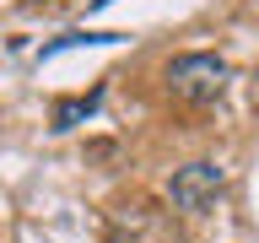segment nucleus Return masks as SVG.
Instances as JSON below:
<instances>
[{
    "mask_svg": "<svg viewBox=\"0 0 259 243\" xmlns=\"http://www.w3.org/2000/svg\"><path fill=\"white\" fill-rule=\"evenodd\" d=\"M232 81V65L210 49H194V54H178L167 60V92L184 97V103H216Z\"/></svg>",
    "mask_w": 259,
    "mask_h": 243,
    "instance_id": "nucleus-1",
    "label": "nucleus"
},
{
    "mask_svg": "<svg viewBox=\"0 0 259 243\" xmlns=\"http://www.w3.org/2000/svg\"><path fill=\"white\" fill-rule=\"evenodd\" d=\"M222 189H227V173L216 162H189V168H178V173L167 178V200H173L178 211H189V216L210 211Z\"/></svg>",
    "mask_w": 259,
    "mask_h": 243,
    "instance_id": "nucleus-2",
    "label": "nucleus"
},
{
    "mask_svg": "<svg viewBox=\"0 0 259 243\" xmlns=\"http://www.w3.org/2000/svg\"><path fill=\"white\" fill-rule=\"evenodd\" d=\"M97 108H103V87H87V92H76V97H60V103L49 108V130H54V135H70V130L87 125Z\"/></svg>",
    "mask_w": 259,
    "mask_h": 243,
    "instance_id": "nucleus-3",
    "label": "nucleus"
},
{
    "mask_svg": "<svg viewBox=\"0 0 259 243\" xmlns=\"http://www.w3.org/2000/svg\"><path fill=\"white\" fill-rule=\"evenodd\" d=\"M124 32H87V27H76V32H60L54 44H44L38 49V60H54V54H65V49H97V44H119Z\"/></svg>",
    "mask_w": 259,
    "mask_h": 243,
    "instance_id": "nucleus-4",
    "label": "nucleus"
}]
</instances>
